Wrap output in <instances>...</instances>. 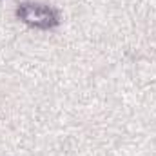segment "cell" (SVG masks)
I'll list each match as a JSON object with an SVG mask.
<instances>
[{
    "label": "cell",
    "instance_id": "obj_1",
    "mask_svg": "<svg viewBox=\"0 0 156 156\" xmlns=\"http://www.w3.org/2000/svg\"><path fill=\"white\" fill-rule=\"evenodd\" d=\"M22 16H24L26 22L35 24V26H40V27L51 26L53 20H55L53 13H51L47 7H44V5H37V4H35V5H24V9H22Z\"/></svg>",
    "mask_w": 156,
    "mask_h": 156
}]
</instances>
